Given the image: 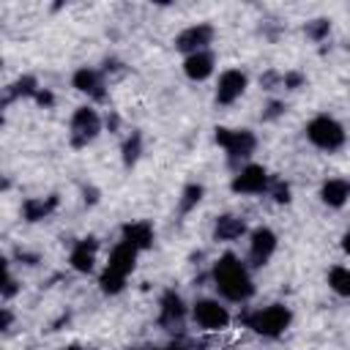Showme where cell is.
I'll use <instances>...</instances> for the list:
<instances>
[{
  "instance_id": "obj_1",
  "label": "cell",
  "mask_w": 350,
  "mask_h": 350,
  "mask_svg": "<svg viewBox=\"0 0 350 350\" xmlns=\"http://www.w3.org/2000/svg\"><path fill=\"white\" fill-rule=\"evenodd\" d=\"M213 282H216L219 293L230 301H246L254 293L249 271L235 254H221L219 257V262L213 265Z\"/></svg>"
},
{
  "instance_id": "obj_2",
  "label": "cell",
  "mask_w": 350,
  "mask_h": 350,
  "mask_svg": "<svg viewBox=\"0 0 350 350\" xmlns=\"http://www.w3.org/2000/svg\"><path fill=\"white\" fill-rule=\"evenodd\" d=\"M137 252H139V249H134V246L126 243V241H120V243L112 249L109 262H107V268H104V273H101V290H104V293H120V290H123L126 276L134 271Z\"/></svg>"
},
{
  "instance_id": "obj_3",
  "label": "cell",
  "mask_w": 350,
  "mask_h": 350,
  "mask_svg": "<svg viewBox=\"0 0 350 350\" xmlns=\"http://www.w3.org/2000/svg\"><path fill=\"white\" fill-rule=\"evenodd\" d=\"M246 323L252 331H257L262 336H279L290 325V312L284 306L273 304V306H265V309H257L254 314H249Z\"/></svg>"
},
{
  "instance_id": "obj_4",
  "label": "cell",
  "mask_w": 350,
  "mask_h": 350,
  "mask_svg": "<svg viewBox=\"0 0 350 350\" xmlns=\"http://www.w3.org/2000/svg\"><path fill=\"white\" fill-rule=\"evenodd\" d=\"M306 137H309L317 148H323V150H336V148L345 142V129H342L334 118H328V115H317L314 120H309V126H306Z\"/></svg>"
},
{
  "instance_id": "obj_5",
  "label": "cell",
  "mask_w": 350,
  "mask_h": 350,
  "mask_svg": "<svg viewBox=\"0 0 350 350\" xmlns=\"http://www.w3.org/2000/svg\"><path fill=\"white\" fill-rule=\"evenodd\" d=\"M216 142L232 156H249L254 150V134L246 129H216Z\"/></svg>"
},
{
  "instance_id": "obj_6",
  "label": "cell",
  "mask_w": 350,
  "mask_h": 350,
  "mask_svg": "<svg viewBox=\"0 0 350 350\" xmlns=\"http://www.w3.org/2000/svg\"><path fill=\"white\" fill-rule=\"evenodd\" d=\"M194 320L200 328L205 331H219L230 323V312L219 304V301H211V298H202L194 304Z\"/></svg>"
},
{
  "instance_id": "obj_7",
  "label": "cell",
  "mask_w": 350,
  "mask_h": 350,
  "mask_svg": "<svg viewBox=\"0 0 350 350\" xmlns=\"http://www.w3.org/2000/svg\"><path fill=\"white\" fill-rule=\"evenodd\" d=\"M98 129H101L98 115L90 107H79L74 112V118H71V131H74V139L71 142L74 145H85L88 139H93L98 134Z\"/></svg>"
},
{
  "instance_id": "obj_8",
  "label": "cell",
  "mask_w": 350,
  "mask_h": 350,
  "mask_svg": "<svg viewBox=\"0 0 350 350\" xmlns=\"http://www.w3.org/2000/svg\"><path fill=\"white\" fill-rule=\"evenodd\" d=\"M265 186H268V172L260 164L243 167L232 180V191H241V194H260Z\"/></svg>"
},
{
  "instance_id": "obj_9",
  "label": "cell",
  "mask_w": 350,
  "mask_h": 350,
  "mask_svg": "<svg viewBox=\"0 0 350 350\" xmlns=\"http://www.w3.org/2000/svg\"><path fill=\"white\" fill-rule=\"evenodd\" d=\"M211 38H213V27L211 25H191L175 38V46L189 52V55H194V52H202V46L211 44Z\"/></svg>"
},
{
  "instance_id": "obj_10",
  "label": "cell",
  "mask_w": 350,
  "mask_h": 350,
  "mask_svg": "<svg viewBox=\"0 0 350 350\" xmlns=\"http://www.w3.org/2000/svg\"><path fill=\"white\" fill-rule=\"evenodd\" d=\"M246 88V74L238 68H230L219 77V88H216V101L219 104H232Z\"/></svg>"
},
{
  "instance_id": "obj_11",
  "label": "cell",
  "mask_w": 350,
  "mask_h": 350,
  "mask_svg": "<svg viewBox=\"0 0 350 350\" xmlns=\"http://www.w3.org/2000/svg\"><path fill=\"white\" fill-rule=\"evenodd\" d=\"M276 249V235L268 230V227H260L252 232V260L254 265H262Z\"/></svg>"
},
{
  "instance_id": "obj_12",
  "label": "cell",
  "mask_w": 350,
  "mask_h": 350,
  "mask_svg": "<svg viewBox=\"0 0 350 350\" xmlns=\"http://www.w3.org/2000/svg\"><path fill=\"white\" fill-rule=\"evenodd\" d=\"M183 314H186V309H183L180 295H175L172 290L164 293V298H161V317H159L161 325H167V328H180Z\"/></svg>"
},
{
  "instance_id": "obj_13",
  "label": "cell",
  "mask_w": 350,
  "mask_h": 350,
  "mask_svg": "<svg viewBox=\"0 0 350 350\" xmlns=\"http://www.w3.org/2000/svg\"><path fill=\"white\" fill-rule=\"evenodd\" d=\"M183 71H186L189 79H197V82H200V79L211 77V71H213V57H211L208 52H194V55L186 57Z\"/></svg>"
},
{
  "instance_id": "obj_14",
  "label": "cell",
  "mask_w": 350,
  "mask_h": 350,
  "mask_svg": "<svg viewBox=\"0 0 350 350\" xmlns=\"http://www.w3.org/2000/svg\"><path fill=\"white\" fill-rule=\"evenodd\" d=\"M320 194H323V202H325V205L339 208V205H345L347 197H350V183L342 180V178H334V180H328V183L323 186Z\"/></svg>"
},
{
  "instance_id": "obj_15",
  "label": "cell",
  "mask_w": 350,
  "mask_h": 350,
  "mask_svg": "<svg viewBox=\"0 0 350 350\" xmlns=\"http://www.w3.org/2000/svg\"><path fill=\"white\" fill-rule=\"evenodd\" d=\"M74 88L82 90V93H90V96H96V98L104 96V93H101V74L93 71V68H79V71L74 74Z\"/></svg>"
},
{
  "instance_id": "obj_16",
  "label": "cell",
  "mask_w": 350,
  "mask_h": 350,
  "mask_svg": "<svg viewBox=\"0 0 350 350\" xmlns=\"http://www.w3.org/2000/svg\"><path fill=\"white\" fill-rule=\"evenodd\" d=\"M123 241L131 243L134 249H148L150 241H153V230L145 224V221H137V224H126L123 227Z\"/></svg>"
},
{
  "instance_id": "obj_17",
  "label": "cell",
  "mask_w": 350,
  "mask_h": 350,
  "mask_svg": "<svg viewBox=\"0 0 350 350\" xmlns=\"http://www.w3.org/2000/svg\"><path fill=\"white\" fill-rule=\"evenodd\" d=\"M93 257H96V241L88 238V241H79L74 249H71V265L77 271H90L93 268Z\"/></svg>"
},
{
  "instance_id": "obj_18",
  "label": "cell",
  "mask_w": 350,
  "mask_h": 350,
  "mask_svg": "<svg viewBox=\"0 0 350 350\" xmlns=\"http://www.w3.org/2000/svg\"><path fill=\"white\" fill-rule=\"evenodd\" d=\"M243 230H246V224L241 219H235V216H221L216 221V238L219 241H235V238L243 235Z\"/></svg>"
},
{
  "instance_id": "obj_19",
  "label": "cell",
  "mask_w": 350,
  "mask_h": 350,
  "mask_svg": "<svg viewBox=\"0 0 350 350\" xmlns=\"http://www.w3.org/2000/svg\"><path fill=\"white\" fill-rule=\"evenodd\" d=\"M52 208H55V197H49V200H27V202H25V219H27V221H38V219H44Z\"/></svg>"
},
{
  "instance_id": "obj_20",
  "label": "cell",
  "mask_w": 350,
  "mask_h": 350,
  "mask_svg": "<svg viewBox=\"0 0 350 350\" xmlns=\"http://www.w3.org/2000/svg\"><path fill=\"white\" fill-rule=\"evenodd\" d=\"M328 284H331L334 293H339V295H350V268H342V265L331 268V273H328Z\"/></svg>"
},
{
  "instance_id": "obj_21",
  "label": "cell",
  "mask_w": 350,
  "mask_h": 350,
  "mask_svg": "<svg viewBox=\"0 0 350 350\" xmlns=\"http://www.w3.org/2000/svg\"><path fill=\"white\" fill-rule=\"evenodd\" d=\"M139 145H142L139 134H131V139H129L126 148H123V159H126V164H134V161H137V156H139Z\"/></svg>"
},
{
  "instance_id": "obj_22",
  "label": "cell",
  "mask_w": 350,
  "mask_h": 350,
  "mask_svg": "<svg viewBox=\"0 0 350 350\" xmlns=\"http://www.w3.org/2000/svg\"><path fill=\"white\" fill-rule=\"evenodd\" d=\"M200 197H202V186H194V183H191V186L183 191V202H180V208H183V211H189L191 205H197V202H200Z\"/></svg>"
},
{
  "instance_id": "obj_23",
  "label": "cell",
  "mask_w": 350,
  "mask_h": 350,
  "mask_svg": "<svg viewBox=\"0 0 350 350\" xmlns=\"http://www.w3.org/2000/svg\"><path fill=\"white\" fill-rule=\"evenodd\" d=\"M306 33H309L312 38H323V36L328 33V22H325V19H314V25H309Z\"/></svg>"
},
{
  "instance_id": "obj_24",
  "label": "cell",
  "mask_w": 350,
  "mask_h": 350,
  "mask_svg": "<svg viewBox=\"0 0 350 350\" xmlns=\"http://www.w3.org/2000/svg\"><path fill=\"white\" fill-rule=\"evenodd\" d=\"M14 293H16V284H14V279H11V273L5 271V287H3V295H5V298H11Z\"/></svg>"
},
{
  "instance_id": "obj_25",
  "label": "cell",
  "mask_w": 350,
  "mask_h": 350,
  "mask_svg": "<svg viewBox=\"0 0 350 350\" xmlns=\"http://www.w3.org/2000/svg\"><path fill=\"white\" fill-rule=\"evenodd\" d=\"M284 82H287V85H298L301 77H298V74H290V77H284Z\"/></svg>"
},
{
  "instance_id": "obj_26",
  "label": "cell",
  "mask_w": 350,
  "mask_h": 350,
  "mask_svg": "<svg viewBox=\"0 0 350 350\" xmlns=\"http://www.w3.org/2000/svg\"><path fill=\"white\" fill-rule=\"evenodd\" d=\"M342 249H345V252H347V254H350V232H347V235H345V238H342Z\"/></svg>"
},
{
  "instance_id": "obj_27",
  "label": "cell",
  "mask_w": 350,
  "mask_h": 350,
  "mask_svg": "<svg viewBox=\"0 0 350 350\" xmlns=\"http://www.w3.org/2000/svg\"><path fill=\"white\" fill-rule=\"evenodd\" d=\"M66 350H79V347H66Z\"/></svg>"
}]
</instances>
